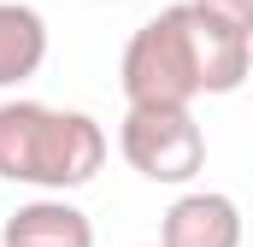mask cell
<instances>
[{
  "mask_svg": "<svg viewBox=\"0 0 253 247\" xmlns=\"http://www.w3.org/2000/svg\"><path fill=\"white\" fill-rule=\"evenodd\" d=\"M106 165V129L47 100H0V177L24 188H83Z\"/></svg>",
  "mask_w": 253,
  "mask_h": 247,
  "instance_id": "cell-1",
  "label": "cell"
},
{
  "mask_svg": "<svg viewBox=\"0 0 253 247\" xmlns=\"http://www.w3.org/2000/svg\"><path fill=\"white\" fill-rule=\"evenodd\" d=\"M124 100L129 106H194L206 94L200 77V47H194L189 0L153 12L124 47Z\"/></svg>",
  "mask_w": 253,
  "mask_h": 247,
  "instance_id": "cell-2",
  "label": "cell"
},
{
  "mask_svg": "<svg viewBox=\"0 0 253 247\" xmlns=\"http://www.w3.org/2000/svg\"><path fill=\"white\" fill-rule=\"evenodd\" d=\"M118 147L147 183H194V171L206 165V129L189 106H129Z\"/></svg>",
  "mask_w": 253,
  "mask_h": 247,
  "instance_id": "cell-3",
  "label": "cell"
},
{
  "mask_svg": "<svg viewBox=\"0 0 253 247\" xmlns=\"http://www.w3.org/2000/svg\"><path fill=\"white\" fill-rule=\"evenodd\" d=\"M165 247H242V206L218 188H189L159 218Z\"/></svg>",
  "mask_w": 253,
  "mask_h": 247,
  "instance_id": "cell-4",
  "label": "cell"
},
{
  "mask_svg": "<svg viewBox=\"0 0 253 247\" xmlns=\"http://www.w3.org/2000/svg\"><path fill=\"white\" fill-rule=\"evenodd\" d=\"M189 24H194V47H200V77L206 94H236L253 71V36L224 24L218 12H206L200 0H189Z\"/></svg>",
  "mask_w": 253,
  "mask_h": 247,
  "instance_id": "cell-5",
  "label": "cell"
},
{
  "mask_svg": "<svg viewBox=\"0 0 253 247\" xmlns=\"http://www.w3.org/2000/svg\"><path fill=\"white\" fill-rule=\"evenodd\" d=\"M0 242H30V247H94V224L65 200V194H42L30 206H18L0 230Z\"/></svg>",
  "mask_w": 253,
  "mask_h": 247,
  "instance_id": "cell-6",
  "label": "cell"
},
{
  "mask_svg": "<svg viewBox=\"0 0 253 247\" xmlns=\"http://www.w3.org/2000/svg\"><path fill=\"white\" fill-rule=\"evenodd\" d=\"M47 59V18L36 6L0 0V88H18Z\"/></svg>",
  "mask_w": 253,
  "mask_h": 247,
  "instance_id": "cell-7",
  "label": "cell"
},
{
  "mask_svg": "<svg viewBox=\"0 0 253 247\" xmlns=\"http://www.w3.org/2000/svg\"><path fill=\"white\" fill-rule=\"evenodd\" d=\"M206 12H218L224 24H236V30H248L253 36V0H200Z\"/></svg>",
  "mask_w": 253,
  "mask_h": 247,
  "instance_id": "cell-8",
  "label": "cell"
},
{
  "mask_svg": "<svg viewBox=\"0 0 253 247\" xmlns=\"http://www.w3.org/2000/svg\"><path fill=\"white\" fill-rule=\"evenodd\" d=\"M0 247H30V242H0Z\"/></svg>",
  "mask_w": 253,
  "mask_h": 247,
  "instance_id": "cell-9",
  "label": "cell"
}]
</instances>
